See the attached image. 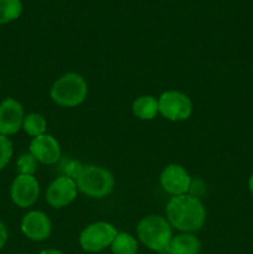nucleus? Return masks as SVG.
I'll return each mask as SVG.
<instances>
[{"mask_svg": "<svg viewBox=\"0 0 253 254\" xmlns=\"http://www.w3.org/2000/svg\"><path fill=\"white\" fill-rule=\"evenodd\" d=\"M40 195V184L34 175H17L10 188V197L20 208L35 205Z\"/></svg>", "mask_w": 253, "mask_h": 254, "instance_id": "0eeeda50", "label": "nucleus"}, {"mask_svg": "<svg viewBox=\"0 0 253 254\" xmlns=\"http://www.w3.org/2000/svg\"><path fill=\"white\" fill-rule=\"evenodd\" d=\"M29 153L44 165H54L61 159V146L50 134H42L31 140Z\"/></svg>", "mask_w": 253, "mask_h": 254, "instance_id": "f8f14e48", "label": "nucleus"}, {"mask_svg": "<svg viewBox=\"0 0 253 254\" xmlns=\"http://www.w3.org/2000/svg\"><path fill=\"white\" fill-rule=\"evenodd\" d=\"M40 254H63L61 251H57V250H44L40 252Z\"/></svg>", "mask_w": 253, "mask_h": 254, "instance_id": "4be33fe9", "label": "nucleus"}, {"mask_svg": "<svg viewBox=\"0 0 253 254\" xmlns=\"http://www.w3.org/2000/svg\"><path fill=\"white\" fill-rule=\"evenodd\" d=\"M63 168H64L63 169L64 170L63 176L71 178L76 181V179L78 178L79 173H81L82 169H83V165H82V164L77 160H69V161H67V164L63 166Z\"/></svg>", "mask_w": 253, "mask_h": 254, "instance_id": "aec40b11", "label": "nucleus"}, {"mask_svg": "<svg viewBox=\"0 0 253 254\" xmlns=\"http://www.w3.org/2000/svg\"><path fill=\"white\" fill-rule=\"evenodd\" d=\"M159 113L171 122H183L192 113V102L185 93L166 91L159 97Z\"/></svg>", "mask_w": 253, "mask_h": 254, "instance_id": "423d86ee", "label": "nucleus"}, {"mask_svg": "<svg viewBox=\"0 0 253 254\" xmlns=\"http://www.w3.org/2000/svg\"><path fill=\"white\" fill-rule=\"evenodd\" d=\"M24 107L14 98H5L0 103V135H14L22 129Z\"/></svg>", "mask_w": 253, "mask_h": 254, "instance_id": "1a4fd4ad", "label": "nucleus"}, {"mask_svg": "<svg viewBox=\"0 0 253 254\" xmlns=\"http://www.w3.org/2000/svg\"><path fill=\"white\" fill-rule=\"evenodd\" d=\"M166 220L180 232L193 233L206 222V207L200 198L192 195L173 196L165 208Z\"/></svg>", "mask_w": 253, "mask_h": 254, "instance_id": "f257e3e1", "label": "nucleus"}, {"mask_svg": "<svg viewBox=\"0 0 253 254\" xmlns=\"http://www.w3.org/2000/svg\"><path fill=\"white\" fill-rule=\"evenodd\" d=\"M22 129L26 134H29L32 138L46 134L47 122L44 116L39 113H30L25 116L24 122H22Z\"/></svg>", "mask_w": 253, "mask_h": 254, "instance_id": "dca6fc26", "label": "nucleus"}, {"mask_svg": "<svg viewBox=\"0 0 253 254\" xmlns=\"http://www.w3.org/2000/svg\"><path fill=\"white\" fill-rule=\"evenodd\" d=\"M77 191L76 181L62 175L55 179L47 188L46 202L54 208L66 207L77 197Z\"/></svg>", "mask_w": 253, "mask_h": 254, "instance_id": "6e6552de", "label": "nucleus"}, {"mask_svg": "<svg viewBox=\"0 0 253 254\" xmlns=\"http://www.w3.org/2000/svg\"><path fill=\"white\" fill-rule=\"evenodd\" d=\"M78 191L92 198H103L111 195L114 189V178L112 173L102 166L83 165L76 179Z\"/></svg>", "mask_w": 253, "mask_h": 254, "instance_id": "20e7f679", "label": "nucleus"}, {"mask_svg": "<svg viewBox=\"0 0 253 254\" xmlns=\"http://www.w3.org/2000/svg\"><path fill=\"white\" fill-rule=\"evenodd\" d=\"M201 251V242L193 233L181 232L171 240L169 246L170 254H198Z\"/></svg>", "mask_w": 253, "mask_h": 254, "instance_id": "ddd939ff", "label": "nucleus"}, {"mask_svg": "<svg viewBox=\"0 0 253 254\" xmlns=\"http://www.w3.org/2000/svg\"><path fill=\"white\" fill-rule=\"evenodd\" d=\"M113 254H138L136 238L126 232H118L111 245Z\"/></svg>", "mask_w": 253, "mask_h": 254, "instance_id": "2eb2a0df", "label": "nucleus"}, {"mask_svg": "<svg viewBox=\"0 0 253 254\" xmlns=\"http://www.w3.org/2000/svg\"><path fill=\"white\" fill-rule=\"evenodd\" d=\"M248 188H250L251 192H252V195H253V175L251 176L250 181H248Z\"/></svg>", "mask_w": 253, "mask_h": 254, "instance_id": "5701e85b", "label": "nucleus"}, {"mask_svg": "<svg viewBox=\"0 0 253 254\" xmlns=\"http://www.w3.org/2000/svg\"><path fill=\"white\" fill-rule=\"evenodd\" d=\"M160 185L171 196L186 195L191 188V178L183 166L170 164L161 171Z\"/></svg>", "mask_w": 253, "mask_h": 254, "instance_id": "9d476101", "label": "nucleus"}, {"mask_svg": "<svg viewBox=\"0 0 253 254\" xmlns=\"http://www.w3.org/2000/svg\"><path fill=\"white\" fill-rule=\"evenodd\" d=\"M138 240L149 250L160 254H170L169 246L173 240V227L166 217L150 215L144 217L136 226Z\"/></svg>", "mask_w": 253, "mask_h": 254, "instance_id": "f03ea898", "label": "nucleus"}, {"mask_svg": "<svg viewBox=\"0 0 253 254\" xmlns=\"http://www.w3.org/2000/svg\"><path fill=\"white\" fill-rule=\"evenodd\" d=\"M20 254H27V253H20Z\"/></svg>", "mask_w": 253, "mask_h": 254, "instance_id": "b1692460", "label": "nucleus"}, {"mask_svg": "<svg viewBox=\"0 0 253 254\" xmlns=\"http://www.w3.org/2000/svg\"><path fill=\"white\" fill-rule=\"evenodd\" d=\"M39 161L30 153H25L19 156L16 161V170L19 175H34L37 170Z\"/></svg>", "mask_w": 253, "mask_h": 254, "instance_id": "a211bd4d", "label": "nucleus"}, {"mask_svg": "<svg viewBox=\"0 0 253 254\" xmlns=\"http://www.w3.org/2000/svg\"><path fill=\"white\" fill-rule=\"evenodd\" d=\"M113 225L103 221L93 222L87 226L79 235V245L82 250L89 253H97L109 247L117 236Z\"/></svg>", "mask_w": 253, "mask_h": 254, "instance_id": "39448f33", "label": "nucleus"}, {"mask_svg": "<svg viewBox=\"0 0 253 254\" xmlns=\"http://www.w3.org/2000/svg\"><path fill=\"white\" fill-rule=\"evenodd\" d=\"M131 111L141 121H151L159 113L158 99L153 96H140L133 102Z\"/></svg>", "mask_w": 253, "mask_h": 254, "instance_id": "4468645a", "label": "nucleus"}, {"mask_svg": "<svg viewBox=\"0 0 253 254\" xmlns=\"http://www.w3.org/2000/svg\"><path fill=\"white\" fill-rule=\"evenodd\" d=\"M12 141L7 136L0 135V170L10 163L12 158Z\"/></svg>", "mask_w": 253, "mask_h": 254, "instance_id": "6ab92c4d", "label": "nucleus"}, {"mask_svg": "<svg viewBox=\"0 0 253 254\" xmlns=\"http://www.w3.org/2000/svg\"><path fill=\"white\" fill-rule=\"evenodd\" d=\"M51 231V220L42 211H30L22 217L21 232L29 240L41 242L50 237Z\"/></svg>", "mask_w": 253, "mask_h": 254, "instance_id": "9b49d317", "label": "nucleus"}, {"mask_svg": "<svg viewBox=\"0 0 253 254\" xmlns=\"http://www.w3.org/2000/svg\"><path fill=\"white\" fill-rule=\"evenodd\" d=\"M21 12V0H0V25L14 21Z\"/></svg>", "mask_w": 253, "mask_h": 254, "instance_id": "f3484780", "label": "nucleus"}, {"mask_svg": "<svg viewBox=\"0 0 253 254\" xmlns=\"http://www.w3.org/2000/svg\"><path fill=\"white\" fill-rule=\"evenodd\" d=\"M7 238H9V233H7L6 226L4 225V222L0 221V250H2L4 246L6 245Z\"/></svg>", "mask_w": 253, "mask_h": 254, "instance_id": "412c9836", "label": "nucleus"}, {"mask_svg": "<svg viewBox=\"0 0 253 254\" xmlns=\"http://www.w3.org/2000/svg\"><path fill=\"white\" fill-rule=\"evenodd\" d=\"M88 94V84L81 74L68 72L54 82L50 96L55 104L64 108H73L83 103Z\"/></svg>", "mask_w": 253, "mask_h": 254, "instance_id": "7ed1b4c3", "label": "nucleus"}]
</instances>
